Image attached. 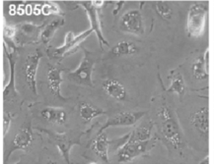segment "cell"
I'll list each match as a JSON object with an SVG mask.
<instances>
[{
  "instance_id": "obj_1",
  "label": "cell",
  "mask_w": 214,
  "mask_h": 164,
  "mask_svg": "<svg viewBox=\"0 0 214 164\" xmlns=\"http://www.w3.org/2000/svg\"><path fill=\"white\" fill-rule=\"evenodd\" d=\"M158 134L155 136L165 146L169 157L176 162H185L191 149L186 140L177 115L166 105L157 114Z\"/></svg>"
},
{
  "instance_id": "obj_2",
  "label": "cell",
  "mask_w": 214,
  "mask_h": 164,
  "mask_svg": "<svg viewBox=\"0 0 214 164\" xmlns=\"http://www.w3.org/2000/svg\"><path fill=\"white\" fill-rule=\"evenodd\" d=\"M83 56L77 67L69 72V79L80 86L92 87L93 86L92 74L96 61L95 53L82 46Z\"/></svg>"
},
{
  "instance_id": "obj_3",
  "label": "cell",
  "mask_w": 214,
  "mask_h": 164,
  "mask_svg": "<svg viewBox=\"0 0 214 164\" xmlns=\"http://www.w3.org/2000/svg\"><path fill=\"white\" fill-rule=\"evenodd\" d=\"M158 140L155 136L145 141L126 140L119 148L117 154V161L120 163L130 162L151 150Z\"/></svg>"
},
{
  "instance_id": "obj_4",
  "label": "cell",
  "mask_w": 214,
  "mask_h": 164,
  "mask_svg": "<svg viewBox=\"0 0 214 164\" xmlns=\"http://www.w3.org/2000/svg\"><path fill=\"white\" fill-rule=\"evenodd\" d=\"M89 131V130L83 131L76 134L64 132L52 134L55 145L67 163L70 162V153L72 148L80 145L82 136Z\"/></svg>"
},
{
  "instance_id": "obj_5",
  "label": "cell",
  "mask_w": 214,
  "mask_h": 164,
  "mask_svg": "<svg viewBox=\"0 0 214 164\" xmlns=\"http://www.w3.org/2000/svg\"><path fill=\"white\" fill-rule=\"evenodd\" d=\"M74 5L76 8L81 6L85 10L89 20L90 28L95 33L100 47L103 49L104 45L109 46V44L104 37L102 32L101 23L97 9L91 1H74Z\"/></svg>"
},
{
  "instance_id": "obj_6",
  "label": "cell",
  "mask_w": 214,
  "mask_h": 164,
  "mask_svg": "<svg viewBox=\"0 0 214 164\" xmlns=\"http://www.w3.org/2000/svg\"><path fill=\"white\" fill-rule=\"evenodd\" d=\"M146 113L145 111H143L120 112L107 119L97 133L104 131L107 129L111 127L132 125L143 117Z\"/></svg>"
},
{
  "instance_id": "obj_7",
  "label": "cell",
  "mask_w": 214,
  "mask_h": 164,
  "mask_svg": "<svg viewBox=\"0 0 214 164\" xmlns=\"http://www.w3.org/2000/svg\"><path fill=\"white\" fill-rule=\"evenodd\" d=\"M93 32L90 28L77 35L72 32H69L66 37L64 45L55 49L53 56L58 58L73 54L81 47V44Z\"/></svg>"
},
{
  "instance_id": "obj_8",
  "label": "cell",
  "mask_w": 214,
  "mask_h": 164,
  "mask_svg": "<svg viewBox=\"0 0 214 164\" xmlns=\"http://www.w3.org/2000/svg\"><path fill=\"white\" fill-rule=\"evenodd\" d=\"M120 27L125 32L136 35L142 34L144 26L141 12L137 9H132L125 13L120 19Z\"/></svg>"
},
{
  "instance_id": "obj_9",
  "label": "cell",
  "mask_w": 214,
  "mask_h": 164,
  "mask_svg": "<svg viewBox=\"0 0 214 164\" xmlns=\"http://www.w3.org/2000/svg\"><path fill=\"white\" fill-rule=\"evenodd\" d=\"M206 11L201 5L195 4L190 8L188 16V31L192 35L198 36L203 33L205 24Z\"/></svg>"
},
{
  "instance_id": "obj_10",
  "label": "cell",
  "mask_w": 214,
  "mask_h": 164,
  "mask_svg": "<svg viewBox=\"0 0 214 164\" xmlns=\"http://www.w3.org/2000/svg\"><path fill=\"white\" fill-rule=\"evenodd\" d=\"M110 143L104 131L97 133L91 142L92 150L97 156L106 163L109 160L108 151Z\"/></svg>"
},
{
  "instance_id": "obj_11",
  "label": "cell",
  "mask_w": 214,
  "mask_h": 164,
  "mask_svg": "<svg viewBox=\"0 0 214 164\" xmlns=\"http://www.w3.org/2000/svg\"><path fill=\"white\" fill-rule=\"evenodd\" d=\"M63 71V69L57 67L50 68L47 73V80L48 86L52 94L59 98L65 100L61 92Z\"/></svg>"
},
{
  "instance_id": "obj_12",
  "label": "cell",
  "mask_w": 214,
  "mask_h": 164,
  "mask_svg": "<svg viewBox=\"0 0 214 164\" xmlns=\"http://www.w3.org/2000/svg\"><path fill=\"white\" fill-rule=\"evenodd\" d=\"M103 90L109 96L118 100H124L126 95V90L122 83L113 78L107 79L102 84Z\"/></svg>"
},
{
  "instance_id": "obj_13",
  "label": "cell",
  "mask_w": 214,
  "mask_h": 164,
  "mask_svg": "<svg viewBox=\"0 0 214 164\" xmlns=\"http://www.w3.org/2000/svg\"><path fill=\"white\" fill-rule=\"evenodd\" d=\"M155 126L154 121L149 119L136 127L126 135V140L145 141L152 138V133Z\"/></svg>"
},
{
  "instance_id": "obj_14",
  "label": "cell",
  "mask_w": 214,
  "mask_h": 164,
  "mask_svg": "<svg viewBox=\"0 0 214 164\" xmlns=\"http://www.w3.org/2000/svg\"><path fill=\"white\" fill-rule=\"evenodd\" d=\"M37 59V57L34 56L29 59L24 73L26 82L31 91L35 95L37 93L36 80Z\"/></svg>"
},
{
  "instance_id": "obj_15",
  "label": "cell",
  "mask_w": 214,
  "mask_h": 164,
  "mask_svg": "<svg viewBox=\"0 0 214 164\" xmlns=\"http://www.w3.org/2000/svg\"><path fill=\"white\" fill-rule=\"evenodd\" d=\"M78 112L81 119L87 123L90 122L106 113L102 109L86 102H82L79 104Z\"/></svg>"
},
{
  "instance_id": "obj_16",
  "label": "cell",
  "mask_w": 214,
  "mask_h": 164,
  "mask_svg": "<svg viewBox=\"0 0 214 164\" xmlns=\"http://www.w3.org/2000/svg\"><path fill=\"white\" fill-rule=\"evenodd\" d=\"M41 115L44 119L51 123L62 124L67 119V114L62 108L54 107H47L41 111Z\"/></svg>"
},
{
  "instance_id": "obj_17",
  "label": "cell",
  "mask_w": 214,
  "mask_h": 164,
  "mask_svg": "<svg viewBox=\"0 0 214 164\" xmlns=\"http://www.w3.org/2000/svg\"><path fill=\"white\" fill-rule=\"evenodd\" d=\"M137 50L136 45L133 42L122 40L118 42L112 48L111 52L116 56H127L133 54Z\"/></svg>"
},
{
  "instance_id": "obj_18",
  "label": "cell",
  "mask_w": 214,
  "mask_h": 164,
  "mask_svg": "<svg viewBox=\"0 0 214 164\" xmlns=\"http://www.w3.org/2000/svg\"><path fill=\"white\" fill-rule=\"evenodd\" d=\"M32 139L31 134L29 130L26 128H23L16 134L13 143L15 147L24 148L30 145Z\"/></svg>"
},
{
  "instance_id": "obj_19",
  "label": "cell",
  "mask_w": 214,
  "mask_h": 164,
  "mask_svg": "<svg viewBox=\"0 0 214 164\" xmlns=\"http://www.w3.org/2000/svg\"><path fill=\"white\" fill-rule=\"evenodd\" d=\"M203 63V60L199 59L194 64L193 73L195 77L197 79H203L207 77L206 68Z\"/></svg>"
},
{
  "instance_id": "obj_20",
  "label": "cell",
  "mask_w": 214,
  "mask_h": 164,
  "mask_svg": "<svg viewBox=\"0 0 214 164\" xmlns=\"http://www.w3.org/2000/svg\"><path fill=\"white\" fill-rule=\"evenodd\" d=\"M170 88L171 91L176 92L179 94H182L184 90V84L183 80L180 76H175L172 80Z\"/></svg>"
},
{
  "instance_id": "obj_21",
  "label": "cell",
  "mask_w": 214,
  "mask_h": 164,
  "mask_svg": "<svg viewBox=\"0 0 214 164\" xmlns=\"http://www.w3.org/2000/svg\"><path fill=\"white\" fill-rule=\"evenodd\" d=\"M155 8L157 13L163 18H167L169 16L170 10L164 1H157Z\"/></svg>"
},
{
  "instance_id": "obj_22",
  "label": "cell",
  "mask_w": 214,
  "mask_h": 164,
  "mask_svg": "<svg viewBox=\"0 0 214 164\" xmlns=\"http://www.w3.org/2000/svg\"><path fill=\"white\" fill-rule=\"evenodd\" d=\"M9 117L7 114L4 115L3 121V133L4 136L7 132L10 124Z\"/></svg>"
},
{
  "instance_id": "obj_23",
  "label": "cell",
  "mask_w": 214,
  "mask_h": 164,
  "mask_svg": "<svg viewBox=\"0 0 214 164\" xmlns=\"http://www.w3.org/2000/svg\"><path fill=\"white\" fill-rule=\"evenodd\" d=\"M52 6L48 4H45L42 7V12L45 14H49L51 12V10L50 9L51 8Z\"/></svg>"
},
{
  "instance_id": "obj_24",
  "label": "cell",
  "mask_w": 214,
  "mask_h": 164,
  "mask_svg": "<svg viewBox=\"0 0 214 164\" xmlns=\"http://www.w3.org/2000/svg\"><path fill=\"white\" fill-rule=\"evenodd\" d=\"M209 156L208 154L205 156L204 157L200 160L199 161V163L200 164H209Z\"/></svg>"
},
{
  "instance_id": "obj_25",
  "label": "cell",
  "mask_w": 214,
  "mask_h": 164,
  "mask_svg": "<svg viewBox=\"0 0 214 164\" xmlns=\"http://www.w3.org/2000/svg\"><path fill=\"white\" fill-rule=\"evenodd\" d=\"M32 11V7L31 5L28 4L26 7V13L27 15L30 14Z\"/></svg>"
},
{
  "instance_id": "obj_26",
  "label": "cell",
  "mask_w": 214,
  "mask_h": 164,
  "mask_svg": "<svg viewBox=\"0 0 214 164\" xmlns=\"http://www.w3.org/2000/svg\"><path fill=\"white\" fill-rule=\"evenodd\" d=\"M17 12L19 14H22L24 12V11L23 9L19 7L17 9Z\"/></svg>"
},
{
  "instance_id": "obj_27",
  "label": "cell",
  "mask_w": 214,
  "mask_h": 164,
  "mask_svg": "<svg viewBox=\"0 0 214 164\" xmlns=\"http://www.w3.org/2000/svg\"><path fill=\"white\" fill-rule=\"evenodd\" d=\"M40 13V10L39 9L35 7L34 8V13L36 14H38Z\"/></svg>"
},
{
  "instance_id": "obj_28",
  "label": "cell",
  "mask_w": 214,
  "mask_h": 164,
  "mask_svg": "<svg viewBox=\"0 0 214 164\" xmlns=\"http://www.w3.org/2000/svg\"><path fill=\"white\" fill-rule=\"evenodd\" d=\"M16 13V11L15 9H10L9 13L11 15H14Z\"/></svg>"
},
{
  "instance_id": "obj_29",
  "label": "cell",
  "mask_w": 214,
  "mask_h": 164,
  "mask_svg": "<svg viewBox=\"0 0 214 164\" xmlns=\"http://www.w3.org/2000/svg\"><path fill=\"white\" fill-rule=\"evenodd\" d=\"M10 9H15V6L14 4H11L10 6Z\"/></svg>"
}]
</instances>
